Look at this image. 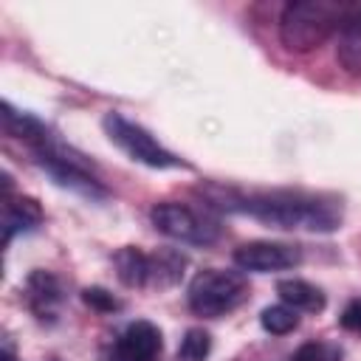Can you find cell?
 <instances>
[{"label":"cell","mask_w":361,"mask_h":361,"mask_svg":"<svg viewBox=\"0 0 361 361\" xmlns=\"http://www.w3.org/2000/svg\"><path fill=\"white\" fill-rule=\"evenodd\" d=\"M212 209L248 214L265 226L285 228V231H313L330 234L341 228V203L327 195L299 192V189H262L245 192L237 186L206 183L200 189Z\"/></svg>","instance_id":"6da1fadb"},{"label":"cell","mask_w":361,"mask_h":361,"mask_svg":"<svg viewBox=\"0 0 361 361\" xmlns=\"http://www.w3.org/2000/svg\"><path fill=\"white\" fill-rule=\"evenodd\" d=\"M355 3L338 0H296L279 14V42L293 54L319 48L330 34L341 31Z\"/></svg>","instance_id":"7a4b0ae2"},{"label":"cell","mask_w":361,"mask_h":361,"mask_svg":"<svg viewBox=\"0 0 361 361\" xmlns=\"http://www.w3.org/2000/svg\"><path fill=\"white\" fill-rule=\"evenodd\" d=\"M248 299V279L240 271L203 268L192 276L186 288L189 310L203 319H220L237 310Z\"/></svg>","instance_id":"3957f363"},{"label":"cell","mask_w":361,"mask_h":361,"mask_svg":"<svg viewBox=\"0 0 361 361\" xmlns=\"http://www.w3.org/2000/svg\"><path fill=\"white\" fill-rule=\"evenodd\" d=\"M102 127H104L107 138H110L130 161H138V164H144V166H149V169H186V166H189L183 158H178L175 152H169L147 127H141L138 121L127 118V116L118 113V110L104 113Z\"/></svg>","instance_id":"277c9868"},{"label":"cell","mask_w":361,"mask_h":361,"mask_svg":"<svg viewBox=\"0 0 361 361\" xmlns=\"http://www.w3.org/2000/svg\"><path fill=\"white\" fill-rule=\"evenodd\" d=\"M149 220H152L155 231H161L169 240L186 243V245H212L220 240V231H223L214 217H209L192 206L172 203V200L155 203L149 209Z\"/></svg>","instance_id":"5b68a950"},{"label":"cell","mask_w":361,"mask_h":361,"mask_svg":"<svg viewBox=\"0 0 361 361\" xmlns=\"http://www.w3.org/2000/svg\"><path fill=\"white\" fill-rule=\"evenodd\" d=\"M37 155V164L42 166V172L62 189H71L82 197H90V200H104L110 192L104 189V183L85 166V161H79L71 149H65L59 141H54L48 149L42 152H34Z\"/></svg>","instance_id":"8992f818"},{"label":"cell","mask_w":361,"mask_h":361,"mask_svg":"<svg viewBox=\"0 0 361 361\" xmlns=\"http://www.w3.org/2000/svg\"><path fill=\"white\" fill-rule=\"evenodd\" d=\"M161 330L147 322H130L102 353V361H161Z\"/></svg>","instance_id":"52a82bcc"},{"label":"cell","mask_w":361,"mask_h":361,"mask_svg":"<svg viewBox=\"0 0 361 361\" xmlns=\"http://www.w3.org/2000/svg\"><path fill=\"white\" fill-rule=\"evenodd\" d=\"M299 262H302V248L293 243L251 240L234 248V265L248 274H274V271L296 268Z\"/></svg>","instance_id":"ba28073f"},{"label":"cell","mask_w":361,"mask_h":361,"mask_svg":"<svg viewBox=\"0 0 361 361\" xmlns=\"http://www.w3.org/2000/svg\"><path fill=\"white\" fill-rule=\"evenodd\" d=\"M25 305L28 310L39 319V322H48L54 324L59 319V310L65 305V285L62 279L54 274V271H45V268H34L28 276H25Z\"/></svg>","instance_id":"9c48e42d"},{"label":"cell","mask_w":361,"mask_h":361,"mask_svg":"<svg viewBox=\"0 0 361 361\" xmlns=\"http://www.w3.org/2000/svg\"><path fill=\"white\" fill-rule=\"evenodd\" d=\"M0 110H3V113H0V116H3V130H6L11 138H20L23 144H28L34 152L48 149V147L56 141L54 133H51V127L42 124L34 113L17 110V107H11V102H3Z\"/></svg>","instance_id":"30bf717a"},{"label":"cell","mask_w":361,"mask_h":361,"mask_svg":"<svg viewBox=\"0 0 361 361\" xmlns=\"http://www.w3.org/2000/svg\"><path fill=\"white\" fill-rule=\"evenodd\" d=\"M45 220L42 206L28 195H6L3 197V245H11L17 234L39 228Z\"/></svg>","instance_id":"8fae6325"},{"label":"cell","mask_w":361,"mask_h":361,"mask_svg":"<svg viewBox=\"0 0 361 361\" xmlns=\"http://www.w3.org/2000/svg\"><path fill=\"white\" fill-rule=\"evenodd\" d=\"M276 293H279V302H285L288 307H293L296 313H322L327 299L322 293V288H316L313 282L307 279H299V276H290V279H279L276 282Z\"/></svg>","instance_id":"7c38bea8"},{"label":"cell","mask_w":361,"mask_h":361,"mask_svg":"<svg viewBox=\"0 0 361 361\" xmlns=\"http://www.w3.org/2000/svg\"><path fill=\"white\" fill-rule=\"evenodd\" d=\"M336 56L347 73L361 76V3H355L353 14L347 17V23L338 31Z\"/></svg>","instance_id":"4fadbf2b"},{"label":"cell","mask_w":361,"mask_h":361,"mask_svg":"<svg viewBox=\"0 0 361 361\" xmlns=\"http://www.w3.org/2000/svg\"><path fill=\"white\" fill-rule=\"evenodd\" d=\"M116 276L124 288H147L149 285V254L138 245H124L113 254Z\"/></svg>","instance_id":"5bb4252c"},{"label":"cell","mask_w":361,"mask_h":361,"mask_svg":"<svg viewBox=\"0 0 361 361\" xmlns=\"http://www.w3.org/2000/svg\"><path fill=\"white\" fill-rule=\"evenodd\" d=\"M186 257L175 248H158L149 254V288H172L180 282Z\"/></svg>","instance_id":"9a60e30c"},{"label":"cell","mask_w":361,"mask_h":361,"mask_svg":"<svg viewBox=\"0 0 361 361\" xmlns=\"http://www.w3.org/2000/svg\"><path fill=\"white\" fill-rule=\"evenodd\" d=\"M259 324L265 333L271 336H288L299 327V313L293 307H288L285 302L279 305H268L262 313H259Z\"/></svg>","instance_id":"2e32d148"},{"label":"cell","mask_w":361,"mask_h":361,"mask_svg":"<svg viewBox=\"0 0 361 361\" xmlns=\"http://www.w3.org/2000/svg\"><path fill=\"white\" fill-rule=\"evenodd\" d=\"M212 350V336L203 327H189L178 344L175 361H206Z\"/></svg>","instance_id":"e0dca14e"},{"label":"cell","mask_w":361,"mask_h":361,"mask_svg":"<svg viewBox=\"0 0 361 361\" xmlns=\"http://www.w3.org/2000/svg\"><path fill=\"white\" fill-rule=\"evenodd\" d=\"M288 361H341V347L333 341H305Z\"/></svg>","instance_id":"ac0fdd59"},{"label":"cell","mask_w":361,"mask_h":361,"mask_svg":"<svg viewBox=\"0 0 361 361\" xmlns=\"http://www.w3.org/2000/svg\"><path fill=\"white\" fill-rule=\"evenodd\" d=\"M82 302H85L90 310H96V313H116V310L121 307V302H118L107 288H99V285L85 288V290H82Z\"/></svg>","instance_id":"d6986e66"},{"label":"cell","mask_w":361,"mask_h":361,"mask_svg":"<svg viewBox=\"0 0 361 361\" xmlns=\"http://www.w3.org/2000/svg\"><path fill=\"white\" fill-rule=\"evenodd\" d=\"M338 322H341V327H347L353 333H361V299H353L344 307V313L338 316Z\"/></svg>","instance_id":"ffe728a7"}]
</instances>
